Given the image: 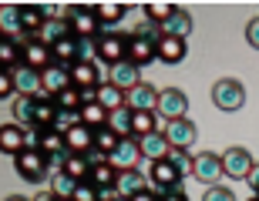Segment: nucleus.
I'll list each match as a JSON object with an SVG mask.
<instances>
[{
    "instance_id": "nucleus-1",
    "label": "nucleus",
    "mask_w": 259,
    "mask_h": 201,
    "mask_svg": "<svg viewBox=\"0 0 259 201\" xmlns=\"http://www.w3.org/2000/svg\"><path fill=\"white\" fill-rule=\"evenodd\" d=\"M212 104L219 107V111H239L246 104V87L242 81L236 77H219L215 84H212Z\"/></svg>"
},
{
    "instance_id": "nucleus-2",
    "label": "nucleus",
    "mask_w": 259,
    "mask_h": 201,
    "mask_svg": "<svg viewBox=\"0 0 259 201\" xmlns=\"http://www.w3.org/2000/svg\"><path fill=\"white\" fill-rule=\"evenodd\" d=\"M14 168H17V174L24 178V181H30V184H40L48 174H54L51 171V161L40 151H34V148L20 151L17 158H14Z\"/></svg>"
},
{
    "instance_id": "nucleus-3",
    "label": "nucleus",
    "mask_w": 259,
    "mask_h": 201,
    "mask_svg": "<svg viewBox=\"0 0 259 201\" xmlns=\"http://www.w3.org/2000/svg\"><path fill=\"white\" fill-rule=\"evenodd\" d=\"M64 20L71 24V30H74V37H98V30H101V20H98V7H81V4H74V7L64 10Z\"/></svg>"
},
{
    "instance_id": "nucleus-4",
    "label": "nucleus",
    "mask_w": 259,
    "mask_h": 201,
    "mask_svg": "<svg viewBox=\"0 0 259 201\" xmlns=\"http://www.w3.org/2000/svg\"><path fill=\"white\" fill-rule=\"evenodd\" d=\"M155 114L162 117L165 124L168 121H182L189 114V97L179 91V87H165L162 94H158V107H155Z\"/></svg>"
},
{
    "instance_id": "nucleus-5",
    "label": "nucleus",
    "mask_w": 259,
    "mask_h": 201,
    "mask_svg": "<svg viewBox=\"0 0 259 201\" xmlns=\"http://www.w3.org/2000/svg\"><path fill=\"white\" fill-rule=\"evenodd\" d=\"M128 37L132 34H105V37H98V60H105L108 67L121 64V60H128Z\"/></svg>"
},
{
    "instance_id": "nucleus-6",
    "label": "nucleus",
    "mask_w": 259,
    "mask_h": 201,
    "mask_svg": "<svg viewBox=\"0 0 259 201\" xmlns=\"http://www.w3.org/2000/svg\"><path fill=\"white\" fill-rule=\"evenodd\" d=\"M252 168H256V161H252V154L246 151V148H229V151H222V171H226V178L246 181Z\"/></svg>"
},
{
    "instance_id": "nucleus-7",
    "label": "nucleus",
    "mask_w": 259,
    "mask_h": 201,
    "mask_svg": "<svg viewBox=\"0 0 259 201\" xmlns=\"http://www.w3.org/2000/svg\"><path fill=\"white\" fill-rule=\"evenodd\" d=\"M148 178H152V188L158 194H168V191H175V188H182V174H179V168H175L168 158H165V161H155Z\"/></svg>"
},
{
    "instance_id": "nucleus-8",
    "label": "nucleus",
    "mask_w": 259,
    "mask_h": 201,
    "mask_svg": "<svg viewBox=\"0 0 259 201\" xmlns=\"http://www.w3.org/2000/svg\"><path fill=\"white\" fill-rule=\"evenodd\" d=\"M192 174L199 178L202 184H209V188H212V184L226 174V171H222V154H215V151H199V154H195Z\"/></svg>"
},
{
    "instance_id": "nucleus-9",
    "label": "nucleus",
    "mask_w": 259,
    "mask_h": 201,
    "mask_svg": "<svg viewBox=\"0 0 259 201\" xmlns=\"http://www.w3.org/2000/svg\"><path fill=\"white\" fill-rule=\"evenodd\" d=\"M165 138H168V144L172 148H192L195 144V138H199V127H195V121H189V117H182V121H168L165 124Z\"/></svg>"
},
{
    "instance_id": "nucleus-10",
    "label": "nucleus",
    "mask_w": 259,
    "mask_h": 201,
    "mask_svg": "<svg viewBox=\"0 0 259 201\" xmlns=\"http://www.w3.org/2000/svg\"><path fill=\"white\" fill-rule=\"evenodd\" d=\"M138 161H142V144H138V138H121L115 154H111L115 171H132V168H138Z\"/></svg>"
},
{
    "instance_id": "nucleus-11",
    "label": "nucleus",
    "mask_w": 259,
    "mask_h": 201,
    "mask_svg": "<svg viewBox=\"0 0 259 201\" xmlns=\"http://www.w3.org/2000/svg\"><path fill=\"white\" fill-rule=\"evenodd\" d=\"M152 188V178L148 174H142V168H132V171H118V184H115V191L121 194V198L132 201L135 194H142Z\"/></svg>"
},
{
    "instance_id": "nucleus-12",
    "label": "nucleus",
    "mask_w": 259,
    "mask_h": 201,
    "mask_svg": "<svg viewBox=\"0 0 259 201\" xmlns=\"http://www.w3.org/2000/svg\"><path fill=\"white\" fill-rule=\"evenodd\" d=\"M108 81L128 94V91H135V87L142 84V67H135L132 60H121V64L108 67Z\"/></svg>"
},
{
    "instance_id": "nucleus-13",
    "label": "nucleus",
    "mask_w": 259,
    "mask_h": 201,
    "mask_svg": "<svg viewBox=\"0 0 259 201\" xmlns=\"http://www.w3.org/2000/svg\"><path fill=\"white\" fill-rule=\"evenodd\" d=\"M14 84H17L20 97H40V94H44L40 71H34V67H27V64H20L17 71H14Z\"/></svg>"
},
{
    "instance_id": "nucleus-14",
    "label": "nucleus",
    "mask_w": 259,
    "mask_h": 201,
    "mask_svg": "<svg viewBox=\"0 0 259 201\" xmlns=\"http://www.w3.org/2000/svg\"><path fill=\"white\" fill-rule=\"evenodd\" d=\"M0 151L10 154V158H17L20 151H27V127L14 124V121L0 127Z\"/></svg>"
},
{
    "instance_id": "nucleus-15",
    "label": "nucleus",
    "mask_w": 259,
    "mask_h": 201,
    "mask_svg": "<svg viewBox=\"0 0 259 201\" xmlns=\"http://www.w3.org/2000/svg\"><path fill=\"white\" fill-rule=\"evenodd\" d=\"M128 60H132L135 67H148L152 60H158V44L132 34V37H128Z\"/></svg>"
},
{
    "instance_id": "nucleus-16",
    "label": "nucleus",
    "mask_w": 259,
    "mask_h": 201,
    "mask_svg": "<svg viewBox=\"0 0 259 201\" xmlns=\"http://www.w3.org/2000/svg\"><path fill=\"white\" fill-rule=\"evenodd\" d=\"M20 20H24V30L27 34L40 37L44 27H48V20H51V10L40 7V4H20Z\"/></svg>"
},
{
    "instance_id": "nucleus-17",
    "label": "nucleus",
    "mask_w": 259,
    "mask_h": 201,
    "mask_svg": "<svg viewBox=\"0 0 259 201\" xmlns=\"http://www.w3.org/2000/svg\"><path fill=\"white\" fill-rule=\"evenodd\" d=\"M64 144H67V151H71V154H88L91 148H95V131L77 121V124H71L64 131Z\"/></svg>"
},
{
    "instance_id": "nucleus-18",
    "label": "nucleus",
    "mask_w": 259,
    "mask_h": 201,
    "mask_svg": "<svg viewBox=\"0 0 259 201\" xmlns=\"http://www.w3.org/2000/svg\"><path fill=\"white\" fill-rule=\"evenodd\" d=\"M40 81H44V94H48V97H58L61 91H67V87H71V67L51 64L48 71H40Z\"/></svg>"
},
{
    "instance_id": "nucleus-19",
    "label": "nucleus",
    "mask_w": 259,
    "mask_h": 201,
    "mask_svg": "<svg viewBox=\"0 0 259 201\" xmlns=\"http://www.w3.org/2000/svg\"><path fill=\"white\" fill-rule=\"evenodd\" d=\"M71 84L81 87V91H95V87H101L105 81H101V71H98V64L77 60V64L71 67Z\"/></svg>"
},
{
    "instance_id": "nucleus-20",
    "label": "nucleus",
    "mask_w": 259,
    "mask_h": 201,
    "mask_svg": "<svg viewBox=\"0 0 259 201\" xmlns=\"http://www.w3.org/2000/svg\"><path fill=\"white\" fill-rule=\"evenodd\" d=\"M192 27H195V24H192V14H189L185 7H175V14L162 24V34H165V37H179V40H185L189 34H192Z\"/></svg>"
},
{
    "instance_id": "nucleus-21",
    "label": "nucleus",
    "mask_w": 259,
    "mask_h": 201,
    "mask_svg": "<svg viewBox=\"0 0 259 201\" xmlns=\"http://www.w3.org/2000/svg\"><path fill=\"white\" fill-rule=\"evenodd\" d=\"M24 64L27 67H34V71H48L51 64H54V50L44 44V40H34V44H27L24 47Z\"/></svg>"
},
{
    "instance_id": "nucleus-22",
    "label": "nucleus",
    "mask_w": 259,
    "mask_h": 201,
    "mask_svg": "<svg viewBox=\"0 0 259 201\" xmlns=\"http://www.w3.org/2000/svg\"><path fill=\"white\" fill-rule=\"evenodd\" d=\"M142 158H148V161H165L168 158V151H172V144H168V138H165L162 131H155V134H148V138H142Z\"/></svg>"
},
{
    "instance_id": "nucleus-23",
    "label": "nucleus",
    "mask_w": 259,
    "mask_h": 201,
    "mask_svg": "<svg viewBox=\"0 0 259 201\" xmlns=\"http://www.w3.org/2000/svg\"><path fill=\"white\" fill-rule=\"evenodd\" d=\"M158 94H162V91H155L152 84L142 81L135 91H128V107H132V111H155V107H158Z\"/></svg>"
},
{
    "instance_id": "nucleus-24",
    "label": "nucleus",
    "mask_w": 259,
    "mask_h": 201,
    "mask_svg": "<svg viewBox=\"0 0 259 201\" xmlns=\"http://www.w3.org/2000/svg\"><path fill=\"white\" fill-rule=\"evenodd\" d=\"M24 30V20H20V7H4L0 10V40H17Z\"/></svg>"
},
{
    "instance_id": "nucleus-25",
    "label": "nucleus",
    "mask_w": 259,
    "mask_h": 201,
    "mask_svg": "<svg viewBox=\"0 0 259 201\" xmlns=\"http://www.w3.org/2000/svg\"><path fill=\"white\" fill-rule=\"evenodd\" d=\"M64 37H74L71 24L64 20V14H51V20H48V27H44V34H40V40H44L48 47H54V44H61Z\"/></svg>"
},
{
    "instance_id": "nucleus-26",
    "label": "nucleus",
    "mask_w": 259,
    "mask_h": 201,
    "mask_svg": "<svg viewBox=\"0 0 259 201\" xmlns=\"http://www.w3.org/2000/svg\"><path fill=\"white\" fill-rule=\"evenodd\" d=\"M185 54H189L185 40H179V37H162L158 40V60H162V64H182Z\"/></svg>"
},
{
    "instance_id": "nucleus-27",
    "label": "nucleus",
    "mask_w": 259,
    "mask_h": 201,
    "mask_svg": "<svg viewBox=\"0 0 259 201\" xmlns=\"http://www.w3.org/2000/svg\"><path fill=\"white\" fill-rule=\"evenodd\" d=\"M77 121H81L84 127H91V131H101V127H108V121H111V111H108V107H101L95 101V104H84V107H81Z\"/></svg>"
},
{
    "instance_id": "nucleus-28",
    "label": "nucleus",
    "mask_w": 259,
    "mask_h": 201,
    "mask_svg": "<svg viewBox=\"0 0 259 201\" xmlns=\"http://www.w3.org/2000/svg\"><path fill=\"white\" fill-rule=\"evenodd\" d=\"M14 124L27 127V131L37 127V104H34V97H17V104H14Z\"/></svg>"
},
{
    "instance_id": "nucleus-29",
    "label": "nucleus",
    "mask_w": 259,
    "mask_h": 201,
    "mask_svg": "<svg viewBox=\"0 0 259 201\" xmlns=\"http://www.w3.org/2000/svg\"><path fill=\"white\" fill-rule=\"evenodd\" d=\"M98 104L108 107V111H118V107H128V94L121 87H115L111 81H105V84L98 87Z\"/></svg>"
},
{
    "instance_id": "nucleus-30",
    "label": "nucleus",
    "mask_w": 259,
    "mask_h": 201,
    "mask_svg": "<svg viewBox=\"0 0 259 201\" xmlns=\"http://www.w3.org/2000/svg\"><path fill=\"white\" fill-rule=\"evenodd\" d=\"M158 131V114L155 111H135V117H132V138H148V134H155Z\"/></svg>"
},
{
    "instance_id": "nucleus-31",
    "label": "nucleus",
    "mask_w": 259,
    "mask_h": 201,
    "mask_svg": "<svg viewBox=\"0 0 259 201\" xmlns=\"http://www.w3.org/2000/svg\"><path fill=\"white\" fill-rule=\"evenodd\" d=\"M54 101H58V107L64 111V114H81V107L88 104V101H84V91H81V87H74V84L67 87V91H61Z\"/></svg>"
},
{
    "instance_id": "nucleus-32",
    "label": "nucleus",
    "mask_w": 259,
    "mask_h": 201,
    "mask_svg": "<svg viewBox=\"0 0 259 201\" xmlns=\"http://www.w3.org/2000/svg\"><path fill=\"white\" fill-rule=\"evenodd\" d=\"M77 184H81V181H74L71 174H64V171H54V174H51V188H48V191L54 194V198H64V201H71V198H74V191H77Z\"/></svg>"
},
{
    "instance_id": "nucleus-33",
    "label": "nucleus",
    "mask_w": 259,
    "mask_h": 201,
    "mask_svg": "<svg viewBox=\"0 0 259 201\" xmlns=\"http://www.w3.org/2000/svg\"><path fill=\"white\" fill-rule=\"evenodd\" d=\"M88 181L95 184L98 191H108V188H115L118 184V171H115V164L108 161V164H98V168H91V178Z\"/></svg>"
},
{
    "instance_id": "nucleus-34",
    "label": "nucleus",
    "mask_w": 259,
    "mask_h": 201,
    "mask_svg": "<svg viewBox=\"0 0 259 201\" xmlns=\"http://www.w3.org/2000/svg\"><path fill=\"white\" fill-rule=\"evenodd\" d=\"M61 171L71 174L74 181H88V178H91V161H88L84 154H67V161H64Z\"/></svg>"
},
{
    "instance_id": "nucleus-35",
    "label": "nucleus",
    "mask_w": 259,
    "mask_h": 201,
    "mask_svg": "<svg viewBox=\"0 0 259 201\" xmlns=\"http://www.w3.org/2000/svg\"><path fill=\"white\" fill-rule=\"evenodd\" d=\"M132 117H135L132 107H118V111H111V121H108V127H111L118 138H132Z\"/></svg>"
},
{
    "instance_id": "nucleus-36",
    "label": "nucleus",
    "mask_w": 259,
    "mask_h": 201,
    "mask_svg": "<svg viewBox=\"0 0 259 201\" xmlns=\"http://www.w3.org/2000/svg\"><path fill=\"white\" fill-rule=\"evenodd\" d=\"M118 141H121V138H118V134L111 131V127H101V131H95V148H98L101 154H108V158L115 154Z\"/></svg>"
},
{
    "instance_id": "nucleus-37",
    "label": "nucleus",
    "mask_w": 259,
    "mask_h": 201,
    "mask_svg": "<svg viewBox=\"0 0 259 201\" xmlns=\"http://www.w3.org/2000/svg\"><path fill=\"white\" fill-rule=\"evenodd\" d=\"M168 161L175 164V168H179V174H192V168H195V154H189L185 151V148H172V151H168Z\"/></svg>"
},
{
    "instance_id": "nucleus-38",
    "label": "nucleus",
    "mask_w": 259,
    "mask_h": 201,
    "mask_svg": "<svg viewBox=\"0 0 259 201\" xmlns=\"http://www.w3.org/2000/svg\"><path fill=\"white\" fill-rule=\"evenodd\" d=\"M172 14H175V4H148V7H145V17L155 20L158 27H162V24L172 17Z\"/></svg>"
},
{
    "instance_id": "nucleus-39",
    "label": "nucleus",
    "mask_w": 259,
    "mask_h": 201,
    "mask_svg": "<svg viewBox=\"0 0 259 201\" xmlns=\"http://www.w3.org/2000/svg\"><path fill=\"white\" fill-rule=\"evenodd\" d=\"M71 201H101V191H98L91 181H81L77 184V191H74V198Z\"/></svg>"
},
{
    "instance_id": "nucleus-40",
    "label": "nucleus",
    "mask_w": 259,
    "mask_h": 201,
    "mask_svg": "<svg viewBox=\"0 0 259 201\" xmlns=\"http://www.w3.org/2000/svg\"><path fill=\"white\" fill-rule=\"evenodd\" d=\"M202 201H236V194H232V188L212 184V188H205V198H202Z\"/></svg>"
},
{
    "instance_id": "nucleus-41",
    "label": "nucleus",
    "mask_w": 259,
    "mask_h": 201,
    "mask_svg": "<svg viewBox=\"0 0 259 201\" xmlns=\"http://www.w3.org/2000/svg\"><path fill=\"white\" fill-rule=\"evenodd\" d=\"M10 94H17V84H14V71H0V97L7 101Z\"/></svg>"
},
{
    "instance_id": "nucleus-42",
    "label": "nucleus",
    "mask_w": 259,
    "mask_h": 201,
    "mask_svg": "<svg viewBox=\"0 0 259 201\" xmlns=\"http://www.w3.org/2000/svg\"><path fill=\"white\" fill-rule=\"evenodd\" d=\"M246 40H249V47L259 50V17H252L249 24H246Z\"/></svg>"
},
{
    "instance_id": "nucleus-43",
    "label": "nucleus",
    "mask_w": 259,
    "mask_h": 201,
    "mask_svg": "<svg viewBox=\"0 0 259 201\" xmlns=\"http://www.w3.org/2000/svg\"><path fill=\"white\" fill-rule=\"evenodd\" d=\"M246 181H249L252 194H259V161H256V168H252V171H249V178H246Z\"/></svg>"
},
{
    "instance_id": "nucleus-44",
    "label": "nucleus",
    "mask_w": 259,
    "mask_h": 201,
    "mask_svg": "<svg viewBox=\"0 0 259 201\" xmlns=\"http://www.w3.org/2000/svg\"><path fill=\"white\" fill-rule=\"evenodd\" d=\"M162 201H189V198H185V191H182V188H175V191L162 194Z\"/></svg>"
},
{
    "instance_id": "nucleus-45",
    "label": "nucleus",
    "mask_w": 259,
    "mask_h": 201,
    "mask_svg": "<svg viewBox=\"0 0 259 201\" xmlns=\"http://www.w3.org/2000/svg\"><path fill=\"white\" fill-rule=\"evenodd\" d=\"M34 201H58V198H54V194H51V191H44V194H37V198H34Z\"/></svg>"
},
{
    "instance_id": "nucleus-46",
    "label": "nucleus",
    "mask_w": 259,
    "mask_h": 201,
    "mask_svg": "<svg viewBox=\"0 0 259 201\" xmlns=\"http://www.w3.org/2000/svg\"><path fill=\"white\" fill-rule=\"evenodd\" d=\"M4 201H30V198H24V194H10V198H4Z\"/></svg>"
},
{
    "instance_id": "nucleus-47",
    "label": "nucleus",
    "mask_w": 259,
    "mask_h": 201,
    "mask_svg": "<svg viewBox=\"0 0 259 201\" xmlns=\"http://www.w3.org/2000/svg\"><path fill=\"white\" fill-rule=\"evenodd\" d=\"M246 201H259V194H252V198H246Z\"/></svg>"
},
{
    "instance_id": "nucleus-48",
    "label": "nucleus",
    "mask_w": 259,
    "mask_h": 201,
    "mask_svg": "<svg viewBox=\"0 0 259 201\" xmlns=\"http://www.w3.org/2000/svg\"><path fill=\"white\" fill-rule=\"evenodd\" d=\"M58 201H64V198H58Z\"/></svg>"
}]
</instances>
